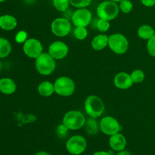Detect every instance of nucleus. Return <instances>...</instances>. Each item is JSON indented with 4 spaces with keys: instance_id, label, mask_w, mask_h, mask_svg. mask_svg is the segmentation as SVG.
Wrapping results in <instances>:
<instances>
[{
    "instance_id": "nucleus-1",
    "label": "nucleus",
    "mask_w": 155,
    "mask_h": 155,
    "mask_svg": "<svg viewBox=\"0 0 155 155\" xmlns=\"http://www.w3.org/2000/svg\"><path fill=\"white\" fill-rule=\"evenodd\" d=\"M104 101L100 97L92 95L88 96L84 101V109L89 117L92 118L100 117L104 111Z\"/></svg>"
},
{
    "instance_id": "nucleus-2",
    "label": "nucleus",
    "mask_w": 155,
    "mask_h": 155,
    "mask_svg": "<svg viewBox=\"0 0 155 155\" xmlns=\"http://www.w3.org/2000/svg\"><path fill=\"white\" fill-rule=\"evenodd\" d=\"M119 5L117 2L110 0H105L99 3L97 7L96 13L98 18L106 21H113L119 15Z\"/></svg>"
},
{
    "instance_id": "nucleus-3",
    "label": "nucleus",
    "mask_w": 155,
    "mask_h": 155,
    "mask_svg": "<svg viewBox=\"0 0 155 155\" xmlns=\"http://www.w3.org/2000/svg\"><path fill=\"white\" fill-rule=\"evenodd\" d=\"M35 67L41 75H51L56 68L55 59L53 58L48 52H42L35 60Z\"/></svg>"
},
{
    "instance_id": "nucleus-4",
    "label": "nucleus",
    "mask_w": 155,
    "mask_h": 155,
    "mask_svg": "<svg viewBox=\"0 0 155 155\" xmlns=\"http://www.w3.org/2000/svg\"><path fill=\"white\" fill-rule=\"evenodd\" d=\"M86 120V117L82 112L72 110L65 114L62 124L69 130H77L84 127Z\"/></svg>"
},
{
    "instance_id": "nucleus-5",
    "label": "nucleus",
    "mask_w": 155,
    "mask_h": 155,
    "mask_svg": "<svg viewBox=\"0 0 155 155\" xmlns=\"http://www.w3.org/2000/svg\"><path fill=\"white\" fill-rule=\"evenodd\" d=\"M54 92L62 97H69L75 92L76 85L69 77L62 76L55 80L54 83Z\"/></svg>"
},
{
    "instance_id": "nucleus-6",
    "label": "nucleus",
    "mask_w": 155,
    "mask_h": 155,
    "mask_svg": "<svg viewBox=\"0 0 155 155\" xmlns=\"http://www.w3.org/2000/svg\"><path fill=\"white\" fill-rule=\"evenodd\" d=\"M108 47L117 54H124L129 48V41L122 33H114L108 36Z\"/></svg>"
},
{
    "instance_id": "nucleus-7",
    "label": "nucleus",
    "mask_w": 155,
    "mask_h": 155,
    "mask_svg": "<svg viewBox=\"0 0 155 155\" xmlns=\"http://www.w3.org/2000/svg\"><path fill=\"white\" fill-rule=\"evenodd\" d=\"M87 143L83 136L76 135L70 138L66 142V148L70 154L73 155H80L86 150Z\"/></svg>"
},
{
    "instance_id": "nucleus-8",
    "label": "nucleus",
    "mask_w": 155,
    "mask_h": 155,
    "mask_svg": "<svg viewBox=\"0 0 155 155\" xmlns=\"http://www.w3.org/2000/svg\"><path fill=\"white\" fill-rule=\"evenodd\" d=\"M72 30L71 23L64 18L54 19L51 24V30L58 37H64L69 35Z\"/></svg>"
},
{
    "instance_id": "nucleus-9",
    "label": "nucleus",
    "mask_w": 155,
    "mask_h": 155,
    "mask_svg": "<svg viewBox=\"0 0 155 155\" xmlns=\"http://www.w3.org/2000/svg\"><path fill=\"white\" fill-rule=\"evenodd\" d=\"M92 20V14L86 8H77L75 12L73 13L71 17V21L73 24L77 27H86L90 24Z\"/></svg>"
},
{
    "instance_id": "nucleus-10",
    "label": "nucleus",
    "mask_w": 155,
    "mask_h": 155,
    "mask_svg": "<svg viewBox=\"0 0 155 155\" xmlns=\"http://www.w3.org/2000/svg\"><path fill=\"white\" fill-rule=\"evenodd\" d=\"M23 51L27 57L36 59L43 52V47L39 39L30 38L27 39L23 45Z\"/></svg>"
},
{
    "instance_id": "nucleus-11",
    "label": "nucleus",
    "mask_w": 155,
    "mask_h": 155,
    "mask_svg": "<svg viewBox=\"0 0 155 155\" xmlns=\"http://www.w3.org/2000/svg\"><path fill=\"white\" fill-rule=\"evenodd\" d=\"M100 130L104 134L107 136H112L120 131V125L116 118L111 116L104 117L99 122Z\"/></svg>"
},
{
    "instance_id": "nucleus-12",
    "label": "nucleus",
    "mask_w": 155,
    "mask_h": 155,
    "mask_svg": "<svg viewBox=\"0 0 155 155\" xmlns=\"http://www.w3.org/2000/svg\"><path fill=\"white\" fill-rule=\"evenodd\" d=\"M48 52L55 60H62L68 55L69 48L65 42L55 41L49 45Z\"/></svg>"
},
{
    "instance_id": "nucleus-13",
    "label": "nucleus",
    "mask_w": 155,
    "mask_h": 155,
    "mask_svg": "<svg viewBox=\"0 0 155 155\" xmlns=\"http://www.w3.org/2000/svg\"><path fill=\"white\" fill-rule=\"evenodd\" d=\"M114 84L117 89L125 90L130 89L133 86V81L130 74L126 72H120L115 75Z\"/></svg>"
},
{
    "instance_id": "nucleus-14",
    "label": "nucleus",
    "mask_w": 155,
    "mask_h": 155,
    "mask_svg": "<svg viewBox=\"0 0 155 155\" xmlns=\"http://www.w3.org/2000/svg\"><path fill=\"white\" fill-rule=\"evenodd\" d=\"M109 145L114 151H123V150L125 149L126 146H127V139L121 133H116V134L110 136Z\"/></svg>"
},
{
    "instance_id": "nucleus-15",
    "label": "nucleus",
    "mask_w": 155,
    "mask_h": 155,
    "mask_svg": "<svg viewBox=\"0 0 155 155\" xmlns=\"http://www.w3.org/2000/svg\"><path fill=\"white\" fill-rule=\"evenodd\" d=\"M17 85L12 79L5 77L0 80V92L5 95H12L16 91Z\"/></svg>"
},
{
    "instance_id": "nucleus-16",
    "label": "nucleus",
    "mask_w": 155,
    "mask_h": 155,
    "mask_svg": "<svg viewBox=\"0 0 155 155\" xmlns=\"http://www.w3.org/2000/svg\"><path fill=\"white\" fill-rule=\"evenodd\" d=\"M18 25V21L11 15H4L0 17V27L2 30L10 31L13 30Z\"/></svg>"
},
{
    "instance_id": "nucleus-17",
    "label": "nucleus",
    "mask_w": 155,
    "mask_h": 155,
    "mask_svg": "<svg viewBox=\"0 0 155 155\" xmlns=\"http://www.w3.org/2000/svg\"><path fill=\"white\" fill-rule=\"evenodd\" d=\"M92 48L95 51H101L108 45V36L106 34H98L92 39L91 42Z\"/></svg>"
},
{
    "instance_id": "nucleus-18",
    "label": "nucleus",
    "mask_w": 155,
    "mask_h": 155,
    "mask_svg": "<svg viewBox=\"0 0 155 155\" xmlns=\"http://www.w3.org/2000/svg\"><path fill=\"white\" fill-rule=\"evenodd\" d=\"M38 92L42 97H49L54 92V83L50 81H42L38 86Z\"/></svg>"
},
{
    "instance_id": "nucleus-19",
    "label": "nucleus",
    "mask_w": 155,
    "mask_h": 155,
    "mask_svg": "<svg viewBox=\"0 0 155 155\" xmlns=\"http://www.w3.org/2000/svg\"><path fill=\"white\" fill-rule=\"evenodd\" d=\"M138 36L145 40H148L155 34V31L152 27L149 25H142L138 29Z\"/></svg>"
},
{
    "instance_id": "nucleus-20",
    "label": "nucleus",
    "mask_w": 155,
    "mask_h": 155,
    "mask_svg": "<svg viewBox=\"0 0 155 155\" xmlns=\"http://www.w3.org/2000/svg\"><path fill=\"white\" fill-rule=\"evenodd\" d=\"M84 127L86 129V131L89 135L96 134L100 130L99 123L96 120L95 118L90 117L89 120H86Z\"/></svg>"
},
{
    "instance_id": "nucleus-21",
    "label": "nucleus",
    "mask_w": 155,
    "mask_h": 155,
    "mask_svg": "<svg viewBox=\"0 0 155 155\" xmlns=\"http://www.w3.org/2000/svg\"><path fill=\"white\" fill-rule=\"evenodd\" d=\"M12 51V45L5 38L0 37V58L8 57Z\"/></svg>"
},
{
    "instance_id": "nucleus-22",
    "label": "nucleus",
    "mask_w": 155,
    "mask_h": 155,
    "mask_svg": "<svg viewBox=\"0 0 155 155\" xmlns=\"http://www.w3.org/2000/svg\"><path fill=\"white\" fill-rule=\"evenodd\" d=\"M52 5L54 8L58 12H65L69 8V0H52Z\"/></svg>"
},
{
    "instance_id": "nucleus-23",
    "label": "nucleus",
    "mask_w": 155,
    "mask_h": 155,
    "mask_svg": "<svg viewBox=\"0 0 155 155\" xmlns=\"http://www.w3.org/2000/svg\"><path fill=\"white\" fill-rule=\"evenodd\" d=\"M133 83H141L145 80V73L140 69H136L130 74Z\"/></svg>"
},
{
    "instance_id": "nucleus-24",
    "label": "nucleus",
    "mask_w": 155,
    "mask_h": 155,
    "mask_svg": "<svg viewBox=\"0 0 155 155\" xmlns=\"http://www.w3.org/2000/svg\"><path fill=\"white\" fill-rule=\"evenodd\" d=\"M120 11L124 14H128L131 12L133 8V4L130 0H122L119 2Z\"/></svg>"
},
{
    "instance_id": "nucleus-25",
    "label": "nucleus",
    "mask_w": 155,
    "mask_h": 155,
    "mask_svg": "<svg viewBox=\"0 0 155 155\" xmlns=\"http://www.w3.org/2000/svg\"><path fill=\"white\" fill-rule=\"evenodd\" d=\"M74 36L79 40H83L88 36V30L86 27H77L74 30Z\"/></svg>"
},
{
    "instance_id": "nucleus-26",
    "label": "nucleus",
    "mask_w": 155,
    "mask_h": 155,
    "mask_svg": "<svg viewBox=\"0 0 155 155\" xmlns=\"http://www.w3.org/2000/svg\"><path fill=\"white\" fill-rule=\"evenodd\" d=\"M110 21H106V20L98 18V20L96 22V29L98 31L101 32V33H105V32H107L110 29Z\"/></svg>"
},
{
    "instance_id": "nucleus-27",
    "label": "nucleus",
    "mask_w": 155,
    "mask_h": 155,
    "mask_svg": "<svg viewBox=\"0 0 155 155\" xmlns=\"http://www.w3.org/2000/svg\"><path fill=\"white\" fill-rule=\"evenodd\" d=\"M70 3L73 7L77 8H87L92 3V0H69Z\"/></svg>"
},
{
    "instance_id": "nucleus-28",
    "label": "nucleus",
    "mask_w": 155,
    "mask_h": 155,
    "mask_svg": "<svg viewBox=\"0 0 155 155\" xmlns=\"http://www.w3.org/2000/svg\"><path fill=\"white\" fill-rule=\"evenodd\" d=\"M147 50H148V52L149 53L150 55L155 57V34L151 39H149L148 40Z\"/></svg>"
},
{
    "instance_id": "nucleus-29",
    "label": "nucleus",
    "mask_w": 155,
    "mask_h": 155,
    "mask_svg": "<svg viewBox=\"0 0 155 155\" xmlns=\"http://www.w3.org/2000/svg\"><path fill=\"white\" fill-rule=\"evenodd\" d=\"M27 33L24 30H21V31L18 32V33L15 36V41H16L18 43H23L27 41Z\"/></svg>"
},
{
    "instance_id": "nucleus-30",
    "label": "nucleus",
    "mask_w": 155,
    "mask_h": 155,
    "mask_svg": "<svg viewBox=\"0 0 155 155\" xmlns=\"http://www.w3.org/2000/svg\"><path fill=\"white\" fill-rule=\"evenodd\" d=\"M68 130H69L63 124L61 125H59L57 128V134L58 137L61 138V139L64 138L67 136V134H68Z\"/></svg>"
},
{
    "instance_id": "nucleus-31",
    "label": "nucleus",
    "mask_w": 155,
    "mask_h": 155,
    "mask_svg": "<svg viewBox=\"0 0 155 155\" xmlns=\"http://www.w3.org/2000/svg\"><path fill=\"white\" fill-rule=\"evenodd\" d=\"M141 2L146 7H153L155 5V0H141Z\"/></svg>"
},
{
    "instance_id": "nucleus-32",
    "label": "nucleus",
    "mask_w": 155,
    "mask_h": 155,
    "mask_svg": "<svg viewBox=\"0 0 155 155\" xmlns=\"http://www.w3.org/2000/svg\"><path fill=\"white\" fill-rule=\"evenodd\" d=\"M92 155H110V154H109L108 152H107V151H97V152L94 153Z\"/></svg>"
},
{
    "instance_id": "nucleus-33",
    "label": "nucleus",
    "mask_w": 155,
    "mask_h": 155,
    "mask_svg": "<svg viewBox=\"0 0 155 155\" xmlns=\"http://www.w3.org/2000/svg\"><path fill=\"white\" fill-rule=\"evenodd\" d=\"M117 155H131V154H130V153L129 152V151H124V150H123V151H119V153H118V154Z\"/></svg>"
},
{
    "instance_id": "nucleus-34",
    "label": "nucleus",
    "mask_w": 155,
    "mask_h": 155,
    "mask_svg": "<svg viewBox=\"0 0 155 155\" xmlns=\"http://www.w3.org/2000/svg\"><path fill=\"white\" fill-rule=\"evenodd\" d=\"M34 155H51V154H48V152H45V151H39V152H37Z\"/></svg>"
},
{
    "instance_id": "nucleus-35",
    "label": "nucleus",
    "mask_w": 155,
    "mask_h": 155,
    "mask_svg": "<svg viewBox=\"0 0 155 155\" xmlns=\"http://www.w3.org/2000/svg\"><path fill=\"white\" fill-rule=\"evenodd\" d=\"M110 1L112 2H117V3H119L120 2L122 1V0H110Z\"/></svg>"
},
{
    "instance_id": "nucleus-36",
    "label": "nucleus",
    "mask_w": 155,
    "mask_h": 155,
    "mask_svg": "<svg viewBox=\"0 0 155 155\" xmlns=\"http://www.w3.org/2000/svg\"><path fill=\"white\" fill-rule=\"evenodd\" d=\"M2 68V62L0 61V71H1Z\"/></svg>"
},
{
    "instance_id": "nucleus-37",
    "label": "nucleus",
    "mask_w": 155,
    "mask_h": 155,
    "mask_svg": "<svg viewBox=\"0 0 155 155\" xmlns=\"http://www.w3.org/2000/svg\"><path fill=\"white\" fill-rule=\"evenodd\" d=\"M5 0H0V2H5Z\"/></svg>"
},
{
    "instance_id": "nucleus-38",
    "label": "nucleus",
    "mask_w": 155,
    "mask_h": 155,
    "mask_svg": "<svg viewBox=\"0 0 155 155\" xmlns=\"http://www.w3.org/2000/svg\"><path fill=\"white\" fill-rule=\"evenodd\" d=\"M0 17H1V16H0Z\"/></svg>"
}]
</instances>
